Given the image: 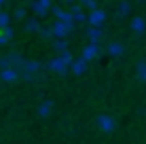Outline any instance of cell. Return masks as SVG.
<instances>
[{"label": "cell", "instance_id": "cell-1", "mask_svg": "<svg viewBox=\"0 0 146 144\" xmlns=\"http://www.w3.org/2000/svg\"><path fill=\"white\" fill-rule=\"evenodd\" d=\"M40 68H42V64L36 62V59H26V64H23V68L19 70V78H26V81H34V76L40 72Z\"/></svg>", "mask_w": 146, "mask_h": 144}, {"label": "cell", "instance_id": "cell-2", "mask_svg": "<svg viewBox=\"0 0 146 144\" xmlns=\"http://www.w3.org/2000/svg\"><path fill=\"white\" fill-rule=\"evenodd\" d=\"M30 9H32V13H34V17H47L49 11H51V7H53V2L51 0H36V2H30L28 4Z\"/></svg>", "mask_w": 146, "mask_h": 144}, {"label": "cell", "instance_id": "cell-3", "mask_svg": "<svg viewBox=\"0 0 146 144\" xmlns=\"http://www.w3.org/2000/svg\"><path fill=\"white\" fill-rule=\"evenodd\" d=\"M87 23H89V28H102L106 23V11L104 9H95V11L87 13Z\"/></svg>", "mask_w": 146, "mask_h": 144}, {"label": "cell", "instance_id": "cell-4", "mask_svg": "<svg viewBox=\"0 0 146 144\" xmlns=\"http://www.w3.org/2000/svg\"><path fill=\"white\" fill-rule=\"evenodd\" d=\"M98 127H100V131H104V133H112L117 129V121H114L112 115H100L98 117Z\"/></svg>", "mask_w": 146, "mask_h": 144}, {"label": "cell", "instance_id": "cell-5", "mask_svg": "<svg viewBox=\"0 0 146 144\" xmlns=\"http://www.w3.org/2000/svg\"><path fill=\"white\" fill-rule=\"evenodd\" d=\"M100 53H102V47H100V44H93V42H89V44H85L83 53H80V59L89 64L91 59H95V57H98Z\"/></svg>", "mask_w": 146, "mask_h": 144}, {"label": "cell", "instance_id": "cell-6", "mask_svg": "<svg viewBox=\"0 0 146 144\" xmlns=\"http://www.w3.org/2000/svg\"><path fill=\"white\" fill-rule=\"evenodd\" d=\"M72 28L74 26H68V23H62V21H53V38H68L70 36V32H72Z\"/></svg>", "mask_w": 146, "mask_h": 144}, {"label": "cell", "instance_id": "cell-7", "mask_svg": "<svg viewBox=\"0 0 146 144\" xmlns=\"http://www.w3.org/2000/svg\"><path fill=\"white\" fill-rule=\"evenodd\" d=\"M68 13H70V17H72V21L74 23H85L87 21V13L83 11V9L78 7V4H70V9H68Z\"/></svg>", "mask_w": 146, "mask_h": 144}, {"label": "cell", "instance_id": "cell-8", "mask_svg": "<svg viewBox=\"0 0 146 144\" xmlns=\"http://www.w3.org/2000/svg\"><path fill=\"white\" fill-rule=\"evenodd\" d=\"M47 66H49V70H51V72H57V74H66V72H68V66H66V64H64L59 57L49 59Z\"/></svg>", "mask_w": 146, "mask_h": 144}, {"label": "cell", "instance_id": "cell-9", "mask_svg": "<svg viewBox=\"0 0 146 144\" xmlns=\"http://www.w3.org/2000/svg\"><path fill=\"white\" fill-rule=\"evenodd\" d=\"M0 81L2 83H15V81H19V74L13 68H4V70H0Z\"/></svg>", "mask_w": 146, "mask_h": 144}, {"label": "cell", "instance_id": "cell-10", "mask_svg": "<svg viewBox=\"0 0 146 144\" xmlns=\"http://www.w3.org/2000/svg\"><path fill=\"white\" fill-rule=\"evenodd\" d=\"M53 108H55V104L53 100H42L40 102V106H38V117H51V112H53Z\"/></svg>", "mask_w": 146, "mask_h": 144}, {"label": "cell", "instance_id": "cell-11", "mask_svg": "<svg viewBox=\"0 0 146 144\" xmlns=\"http://www.w3.org/2000/svg\"><path fill=\"white\" fill-rule=\"evenodd\" d=\"M68 70L80 76V74H85V72H87V62H83L80 57H78V59H72V64H70V68H68Z\"/></svg>", "mask_w": 146, "mask_h": 144}, {"label": "cell", "instance_id": "cell-12", "mask_svg": "<svg viewBox=\"0 0 146 144\" xmlns=\"http://www.w3.org/2000/svg\"><path fill=\"white\" fill-rule=\"evenodd\" d=\"M106 53H108V55H112V57H121L125 53V44L123 42H110L106 47Z\"/></svg>", "mask_w": 146, "mask_h": 144}, {"label": "cell", "instance_id": "cell-13", "mask_svg": "<svg viewBox=\"0 0 146 144\" xmlns=\"http://www.w3.org/2000/svg\"><path fill=\"white\" fill-rule=\"evenodd\" d=\"M102 36H104L102 28H87V38H89V42H93V44H100Z\"/></svg>", "mask_w": 146, "mask_h": 144}, {"label": "cell", "instance_id": "cell-14", "mask_svg": "<svg viewBox=\"0 0 146 144\" xmlns=\"http://www.w3.org/2000/svg\"><path fill=\"white\" fill-rule=\"evenodd\" d=\"M131 30H133V34H144V30H146V21L142 17H140V15H135V17L131 19Z\"/></svg>", "mask_w": 146, "mask_h": 144}, {"label": "cell", "instance_id": "cell-15", "mask_svg": "<svg viewBox=\"0 0 146 144\" xmlns=\"http://www.w3.org/2000/svg\"><path fill=\"white\" fill-rule=\"evenodd\" d=\"M135 78L140 83H146V59H140L135 64Z\"/></svg>", "mask_w": 146, "mask_h": 144}, {"label": "cell", "instance_id": "cell-16", "mask_svg": "<svg viewBox=\"0 0 146 144\" xmlns=\"http://www.w3.org/2000/svg\"><path fill=\"white\" fill-rule=\"evenodd\" d=\"M38 30H40V21H38L36 17H32V19H28V21H26V32L38 34Z\"/></svg>", "mask_w": 146, "mask_h": 144}, {"label": "cell", "instance_id": "cell-17", "mask_svg": "<svg viewBox=\"0 0 146 144\" xmlns=\"http://www.w3.org/2000/svg\"><path fill=\"white\" fill-rule=\"evenodd\" d=\"M53 49H55V51H57V53H64V51H68V38H55V40H53Z\"/></svg>", "mask_w": 146, "mask_h": 144}, {"label": "cell", "instance_id": "cell-18", "mask_svg": "<svg viewBox=\"0 0 146 144\" xmlns=\"http://www.w3.org/2000/svg\"><path fill=\"white\" fill-rule=\"evenodd\" d=\"M26 15H28V7H26V4H21V7H17V9L11 13V19L21 21V19H26Z\"/></svg>", "mask_w": 146, "mask_h": 144}, {"label": "cell", "instance_id": "cell-19", "mask_svg": "<svg viewBox=\"0 0 146 144\" xmlns=\"http://www.w3.org/2000/svg\"><path fill=\"white\" fill-rule=\"evenodd\" d=\"M129 11H131V4H129V2H121L119 7H117V17H119V19L127 17Z\"/></svg>", "mask_w": 146, "mask_h": 144}, {"label": "cell", "instance_id": "cell-20", "mask_svg": "<svg viewBox=\"0 0 146 144\" xmlns=\"http://www.w3.org/2000/svg\"><path fill=\"white\" fill-rule=\"evenodd\" d=\"M38 34H40V38H44V40H55L53 38V30H51V26H40V30H38Z\"/></svg>", "mask_w": 146, "mask_h": 144}, {"label": "cell", "instance_id": "cell-21", "mask_svg": "<svg viewBox=\"0 0 146 144\" xmlns=\"http://www.w3.org/2000/svg\"><path fill=\"white\" fill-rule=\"evenodd\" d=\"M78 7L83 9L85 13H87V11L91 13V11H95V9H100V4L95 2V0H85V2H80V4H78Z\"/></svg>", "mask_w": 146, "mask_h": 144}, {"label": "cell", "instance_id": "cell-22", "mask_svg": "<svg viewBox=\"0 0 146 144\" xmlns=\"http://www.w3.org/2000/svg\"><path fill=\"white\" fill-rule=\"evenodd\" d=\"M9 26H11V13L2 11V13H0V30H4Z\"/></svg>", "mask_w": 146, "mask_h": 144}, {"label": "cell", "instance_id": "cell-23", "mask_svg": "<svg viewBox=\"0 0 146 144\" xmlns=\"http://www.w3.org/2000/svg\"><path fill=\"white\" fill-rule=\"evenodd\" d=\"M59 59H62V62H64V64H66V66L70 68V64H72V59H74V55H72V51H70V49H68V51L59 53Z\"/></svg>", "mask_w": 146, "mask_h": 144}, {"label": "cell", "instance_id": "cell-24", "mask_svg": "<svg viewBox=\"0 0 146 144\" xmlns=\"http://www.w3.org/2000/svg\"><path fill=\"white\" fill-rule=\"evenodd\" d=\"M4 68H11V66H9V59H7V55H4V57H0V70H4Z\"/></svg>", "mask_w": 146, "mask_h": 144}, {"label": "cell", "instance_id": "cell-25", "mask_svg": "<svg viewBox=\"0 0 146 144\" xmlns=\"http://www.w3.org/2000/svg\"><path fill=\"white\" fill-rule=\"evenodd\" d=\"M9 42H11V40L4 36V32H0V47H4V44H9Z\"/></svg>", "mask_w": 146, "mask_h": 144}, {"label": "cell", "instance_id": "cell-26", "mask_svg": "<svg viewBox=\"0 0 146 144\" xmlns=\"http://www.w3.org/2000/svg\"><path fill=\"white\" fill-rule=\"evenodd\" d=\"M0 13H2V11H0Z\"/></svg>", "mask_w": 146, "mask_h": 144}]
</instances>
